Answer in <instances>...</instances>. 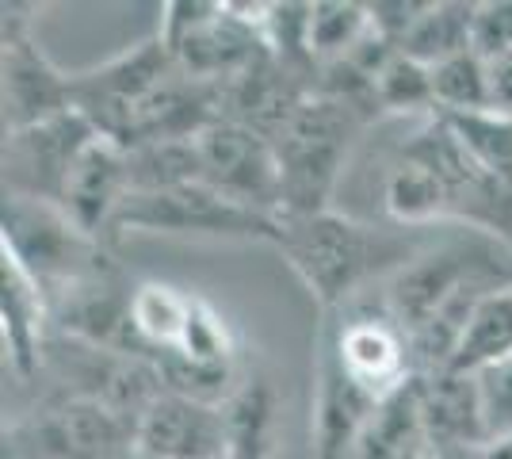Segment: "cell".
<instances>
[{"mask_svg":"<svg viewBox=\"0 0 512 459\" xmlns=\"http://www.w3.org/2000/svg\"><path fill=\"white\" fill-rule=\"evenodd\" d=\"M272 245L310 287L321 310L356 303L375 280L386 284L394 272L425 253V245L413 234L363 226L348 215H337L333 207L314 215H276Z\"/></svg>","mask_w":512,"mask_h":459,"instance_id":"6da1fadb","label":"cell"},{"mask_svg":"<svg viewBox=\"0 0 512 459\" xmlns=\"http://www.w3.org/2000/svg\"><path fill=\"white\" fill-rule=\"evenodd\" d=\"M371 111L356 108L348 100L314 92L302 104L283 131L272 138L283 169V207L279 215H314L329 211V199L337 188L348 153L360 131L371 123Z\"/></svg>","mask_w":512,"mask_h":459,"instance_id":"7a4b0ae2","label":"cell"},{"mask_svg":"<svg viewBox=\"0 0 512 459\" xmlns=\"http://www.w3.org/2000/svg\"><path fill=\"white\" fill-rule=\"evenodd\" d=\"M497 287H512V245L478 234L425 249L417 261L394 272L383 284V306L406 329V337H417L455 299Z\"/></svg>","mask_w":512,"mask_h":459,"instance_id":"3957f363","label":"cell"},{"mask_svg":"<svg viewBox=\"0 0 512 459\" xmlns=\"http://www.w3.org/2000/svg\"><path fill=\"white\" fill-rule=\"evenodd\" d=\"M0 245L46 287V295L73 291L111 268L104 241L92 238L58 203L46 199L4 196Z\"/></svg>","mask_w":512,"mask_h":459,"instance_id":"277c9868","label":"cell"},{"mask_svg":"<svg viewBox=\"0 0 512 459\" xmlns=\"http://www.w3.org/2000/svg\"><path fill=\"white\" fill-rule=\"evenodd\" d=\"M123 234H218V238H276V215L237 207L207 184H184L169 192H134L111 222L107 245Z\"/></svg>","mask_w":512,"mask_h":459,"instance_id":"5b68a950","label":"cell"},{"mask_svg":"<svg viewBox=\"0 0 512 459\" xmlns=\"http://www.w3.org/2000/svg\"><path fill=\"white\" fill-rule=\"evenodd\" d=\"M195 153H199V180L211 192L260 215H279L283 169L272 138L237 119H214L211 127L195 134Z\"/></svg>","mask_w":512,"mask_h":459,"instance_id":"8992f818","label":"cell"},{"mask_svg":"<svg viewBox=\"0 0 512 459\" xmlns=\"http://www.w3.org/2000/svg\"><path fill=\"white\" fill-rule=\"evenodd\" d=\"M180 73L169 46L157 35L146 43L130 46L104 66L73 73V108L85 115L96 131L119 142L134 111L150 100L157 88H165Z\"/></svg>","mask_w":512,"mask_h":459,"instance_id":"52a82bcc","label":"cell"},{"mask_svg":"<svg viewBox=\"0 0 512 459\" xmlns=\"http://www.w3.org/2000/svg\"><path fill=\"white\" fill-rule=\"evenodd\" d=\"M12 456L31 459H115L134 448V425L88 394H65L8 433Z\"/></svg>","mask_w":512,"mask_h":459,"instance_id":"ba28073f","label":"cell"},{"mask_svg":"<svg viewBox=\"0 0 512 459\" xmlns=\"http://www.w3.org/2000/svg\"><path fill=\"white\" fill-rule=\"evenodd\" d=\"M35 4H4V134L39 127L73 111V73L46 58L31 23Z\"/></svg>","mask_w":512,"mask_h":459,"instance_id":"9c48e42d","label":"cell"},{"mask_svg":"<svg viewBox=\"0 0 512 459\" xmlns=\"http://www.w3.org/2000/svg\"><path fill=\"white\" fill-rule=\"evenodd\" d=\"M321 326L333 337L344 372L352 375L356 383H363L371 394L386 398L390 391H398L406 379L417 375L406 329L390 318L383 299L367 303L360 295L356 303L341 306V310H325Z\"/></svg>","mask_w":512,"mask_h":459,"instance_id":"30bf717a","label":"cell"},{"mask_svg":"<svg viewBox=\"0 0 512 459\" xmlns=\"http://www.w3.org/2000/svg\"><path fill=\"white\" fill-rule=\"evenodd\" d=\"M100 138L81 111H65L39 127L4 134V196L62 203L77 157Z\"/></svg>","mask_w":512,"mask_h":459,"instance_id":"8fae6325","label":"cell"},{"mask_svg":"<svg viewBox=\"0 0 512 459\" xmlns=\"http://www.w3.org/2000/svg\"><path fill=\"white\" fill-rule=\"evenodd\" d=\"M138 459H230L226 406L165 391L134 425Z\"/></svg>","mask_w":512,"mask_h":459,"instance_id":"7c38bea8","label":"cell"},{"mask_svg":"<svg viewBox=\"0 0 512 459\" xmlns=\"http://www.w3.org/2000/svg\"><path fill=\"white\" fill-rule=\"evenodd\" d=\"M379 402V394H371L344 372L337 345L321 326L314 364V459H352Z\"/></svg>","mask_w":512,"mask_h":459,"instance_id":"4fadbf2b","label":"cell"},{"mask_svg":"<svg viewBox=\"0 0 512 459\" xmlns=\"http://www.w3.org/2000/svg\"><path fill=\"white\" fill-rule=\"evenodd\" d=\"M130 196V161L127 150L111 138H96L73 165V173L65 180L62 207L69 219L77 222L81 230H88L92 238H100L107 245L111 222L119 215V207ZM111 249V245H107Z\"/></svg>","mask_w":512,"mask_h":459,"instance_id":"5bb4252c","label":"cell"},{"mask_svg":"<svg viewBox=\"0 0 512 459\" xmlns=\"http://www.w3.org/2000/svg\"><path fill=\"white\" fill-rule=\"evenodd\" d=\"M46 299V287L0 245V337L4 356L20 379H31L43 368Z\"/></svg>","mask_w":512,"mask_h":459,"instance_id":"9a60e30c","label":"cell"},{"mask_svg":"<svg viewBox=\"0 0 512 459\" xmlns=\"http://www.w3.org/2000/svg\"><path fill=\"white\" fill-rule=\"evenodd\" d=\"M421 410H425V437L436 452L448 448H482L486 417H482V398H478V379L467 372H436L425 375L421 391Z\"/></svg>","mask_w":512,"mask_h":459,"instance_id":"2e32d148","label":"cell"},{"mask_svg":"<svg viewBox=\"0 0 512 459\" xmlns=\"http://www.w3.org/2000/svg\"><path fill=\"white\" fill-rule=\"evenodd\" d=\"M421 391H425V375H413L398 391L386 394L360 433L352 459H406L421 448H432L425 437Z\"/></svg>","mask_w":512,"mask_h":459,"instance_id":"e0dca14e","label":"cell"},{"mask_svg":"<svg viewBox=\"0 0 512 459\" xmlns=\"http://www.w3.org/2000/svg\"><path fill=\"white\" fill-rule=\"evenodd\" d=\"M192 310H195V295L180 291V287L172 284L134 287V295H130V322H134V333H138V345L146 349L150 360L180 349V341L188 333V322H192Z\"/></svg>","mask_w":512,"mask_h":459,"instance_id":"ac0fdd59","label":"cell"},{"mask_svg":"<svg viewBox=\"0 0 512 459\" xmlns=\"http://www.w3.org/2000/svg\"><path fill=\"white\" fill-rule=\"evenodd\" d=\"M276 417V387L264 375L241 379L237 391L230 394V402H226L230 459H272V452H276Z\"/></svg>","mask_w":512,"mask_h":459,"instance_id":"d6986e66","label":"cell"},{"mask_svg":"<svg viewBox=\"0 0 512 459\" xmlns=\"http://www.w3.org/2000/svg\"><path fill=\"white\" fill-rule=\"evenodd\" d=\"M512 356V287H497L474 306L467 333L451 356L448 372H482L497 360Z\"/></svg>","mask_w":512,"mask_h":459,"instance_id":"ffe728a7","label":"cell"},{"mask_svg":"<svg viewBox=\"0 0 512 459\" xmlns=\"http://www.w3.org/2000/svg\"><path fill=\"white\" fill-rule=\"evenodd\" d=\"M371 31L375 27H371L367 4H352V0H318V4H310L306 46H310L314 66L325 69L352 58Z\"/></svg>","mask_w":512,"mask_h":459,"instance_id":"44dd1931","label":"cell"},{"mask_svg":"<svg viewBox=\"0 0 512 459\" xmlns=\"http://www.w3.org/2000/svg\"><path fill=\"white\" fill-rule=\"evenodd\" d=\"M470 23H474V4H459V0H428L425 16L413 23L406 39H402V54L421 62V66H440L455 54L470 50Z\"/></svg>","mask_w":512,"mask_h":459,"instance_id":"7402d4cb","label":"cell"},{"mask_svg":"<svg viewBox=\"0 0 512 459\" xmlns=\"http://www.w3.org/2000/svg\"><path fill=\"white\" fill-rule=\"evenodd\" d=\"M386 211L390 219L402 226H428V222L448 219V196L436 173L413 161L406 153H398L394 169L386 176Z\"/></svg>","mask_w":512,"mask_h":459,"instance_id":"603a6c76","label":"cell"},{"mask_svg":"<svg viewBox=\"0 0 512 459\" xmlns=\"http://www.w3.org/2000/svg\"><path fill=\"white\" fill-rule=\"evenodd\" d=\"M127 161H130V196L134 192H169V188H184V184H203L199 180L195 138L138 146V150H127Z\"/></svg>","mask_w":512,"mask_h":459,"instance_id":"cb8c5ba5","label":"cell"},{"mask_svg":"<svg viewBox=\"0 0 512 459\" xmlns=\"http://www.w3.org/2000/svg\"><path fill=\"white\" fill-rule=\"evenodd\" d=\"M432 92H436V115H478L493 111L490 100V66L463 50L448 62L432 66Z\"/></svg>","mask_w":512,"mask_h":459,"instance_id":"d4e9b609","label":"cell"},{"mask_svg":"<svg viewBox=\"0 0 512 459\" xmlns=\"http://www.w3.org/2000/svg\"><path fill=\"white\" fill-rule=\"evenodd\" d=\"M375 104L383 115H436V92H432V69L394 50L386 66L375 73Z\"/></svg>","mask_w":512,"mask_h":459,"instance_id":"484cf974","label":"cell"},{"mask_svg":"<svg viewBox=\"0 0 512 459\" xmlns=\"http://www.w3.org/2000/svg\"><path fill=\"white\" fill-rule=\"evenodd\" d=\"M448 119L455 138L490 176L512 184V115L478 111V115H440Z\"/></svg>","mask_w":512,"mask_h":459,"instance_id":"4316f807","label":"cell"},{"mask_svg":"<svg viewBox=\"0 0 512 459\" xmlns=\"http://www.w3.org/2000/svg\"><path fill=\"white\" fill-rule=\"evenodd\" d=\"M180 356L184 360H192V364H234V352H237V341H234V329L226 326V318L207 306L203 299H195V310H192V322H188V333H184V341H180Z\"/></svg>","mask_w":512,"mask_h":459,"instance_id":"83f0119b","label":"cell"},{"mask_svg":"<svg viewBox=\"0 0 512 459\" xmlns=\"http://www.w3.org/2000/svg\"><path fill=\"white\" fill-rule=\"evenodd\" d=\"M470 50H474L482 62H497V58L512 54V0L474 4Z\"/></svg>","mask_w":512,"mask_h":459,"instance_id":"f1b7e54d","label":"cell"},{"mask_svg":"<svg viewBox=\"0 0 512 459\" xmlns=\"http://www.w3.org/2000/svg\"><path fill=\"white\" fill-rule=\"evenodd\" d=\"M478 379V398H482V417H486V433L505 437L512 433V356L497 360L490 368L474 372Z\"/></svg>","mask_w":512,"mask_h":459,"instance_id":"f546056e","label":"cell"},{"mask_svg":"<svg viewBox=\"0 0 512 459\" xmlns=\"http://www.w3.org/2000/svg\"><path fill=\"white\" fill-rule=\"evenodd\" d=\"M428 0H379V4H367V12H371V27H375V35L386 39V43L402 46L409 31H413V23L425 16Z\"/></svg>","mask_w":512,"mask_h":459,"instance_id":"4dcf8cb0","label":"cell"},{"mask_svg":"<svg viewBox=\"0 0 512 459\" xmlns=\"http://www.w3.org/2000/svg\"><path fill=\"white\" fill-rule=\"evenodd\" d=\"M490 66V100L493 111L501 115H512V54L497 58V62H486Z\"/></svg>","mask_w":512,"mask_h":459,"instance_id":"1f68e13d","label":"cell"},{"mask_svg":"<svg viewBox=\"0 0 512 459\" xmlns=\"http://www.w3.org/2000/svg\"><path fill=\"white\" fill-rule=\"evenodd\" d=\"M470 459H512V433L505 437H490L482 448H474Z\"/></svg>","mask_w":512,"mask_h":459,"instance_id":"d6a6232c","label":"cell"},{"mask_svg":"<svg viewBox=\"0 0 512 459\" xmlns=\"http://www.w3.org/2000/svg\"><path fill=\"white\" fill-rule=\"evenodd\" d=\"M440 459H470L467 448H448V452H436Z\"/></svg>","mask_w":512,"mask_h":459,"instance_id":"836d02e7","label":"cell"},{"mask_svg":"<svg viewBox=\"0 0 512 459\" xmlns=\"http://www.w3.org/2000/svg\"><path fill=\"white\" fill-rule=\"evenodd\" d=\"M406 459H440V456H436V448H421V452H413Z\"/></svg>","mask_w":512,"mask_h":459,"instance_id":"e575fe53","label":"cell"},{"mask_svg":"<svg viewBox=\"0 0 512 459\" xmlns=\"http://www.w3.org/2000/svg\"><path fill=\"white\" fill-rule=\"evenodd\" d=\"M127 459H138V456H127Z\"/></svg>","mask_w":512,"mask_h":459,"instance_id":"d590c367","label":"cell"}]
</instances>
